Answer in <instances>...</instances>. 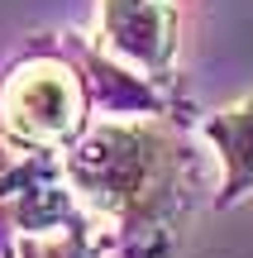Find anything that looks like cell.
I'll return each mask as SVG.
<instances>
[{"mask_svg": "<svg viewBox=\"0 0 253 258\" xmlns=\"http://www.w3.org/2000/svg\"><path fill=\"white\" fill-rule=\"evenodd\" d=\"M62 182L91 225H110L134 258L191 206V153L162 115L101 120L62 153Z\"/></svg>", "mask_w": 253, "mask_h": 258, "instance_id": "6da1fadb", "label": "cell"}, {"mask_svg": "<svg viewBox=\"0 0 253 258\" xmlns=\"http://www.w3.org/2000/svg\"><path fill=\"white\" fill-rule=\"evenodd\" d=\"M91 129V86L67 57L34 53L0 82V134L24 153H67Z\"/></svg>", "mask_w": 253, "mask_h": 258, "instance_id": "7a4b0ae2", "label": "cell"}, {"mask_svg": "<svg viewBox=\"0 0 253 258\" xmlns=\"http://www.w3.org/2000/svg\"><path fill=\"white\" fill-rule=\"evenodd\" d=\"M96 48L143 82H167L177 57V5L172 0H101L96 5Z\"/></svg>", "mask_w": 253, "mask_h": 258, "instance_id": "3957f363", "label": "cell"}, {"mask_svg": "<svg viewBox=\"0 0 253 258\" xmlns=\"http://www.w3.org/2000/svg\"><path fill=\"white\" fill-rule=\"evenodd\" d=\"M201 129H206L210 148L220 158V196L215 201L229 206L239 196H248L253 191V96L215 110Z\"/></svg>", "mask_w": 253, "mask_h": 258, "instance_id": "277c9868", "label": "cell"}]
</instances>
